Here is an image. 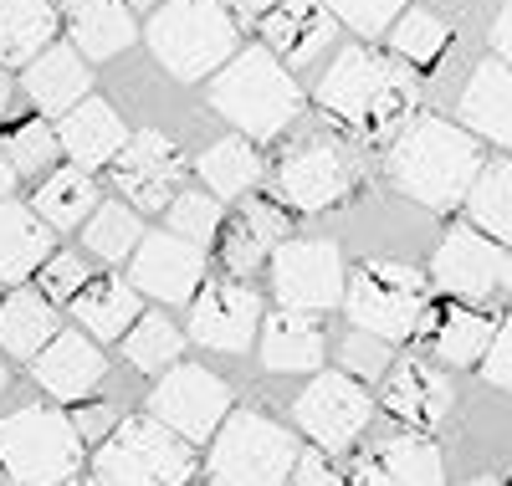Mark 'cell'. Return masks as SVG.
I'll list each match as a JSON object with an SVG mask.
<instances>
[{
    "instance_id": "37",
    "label": "cell",
    "mask_w": 512,
    "mask_h": 486,
    "mask_svg": "<svg viewBox=\"0 0 512 486\" xmlns=\"http://www.w3.org/2000/svg\"><path fill=\"white\" fill-rule=\"evenodd\" d=\"M446 41H451V26H446L441 16H431V11H420V6H410V11L395 21V31H390L395 57L410 62V67H431V62L446 52Z\"/></svg>"
},
{
    "instance_id": "7",
    "label": "cell",
    "mask_w": 512,
    "mask_h": 486,
    "mask_svg": "<svg viewBox=\"0 0 512 486\" xmlns=\"http://www.w3.org/2000/svg\"><path fill=\"white\" fill-rule=\"evenodd\" d=\"M210 486H287L297 471V440L262 410H236L210 446Z\"/></svg>"
},
{
    "instance_id": "21",
    "label": "cell",
    "mask_w": 512,
    "mask_h": 486,
    "mask_svg": "<svg viewBox=\"0 0 512 486\" xmlns=\"http://www.w3.org/2000/svg\"><path fill=\"white\" fill-rule=\"evenodd\" d=\"M354 486H446V471L436 446H425L420 435H390L359 456Z\"/></svg>"
},
{
    "instance_id": "23",
    "label": "cell",
    "mask_w": 512,
    "mask_h": 486,
    "mask_svg": "<svg viewBox=\"0 0 512 486\" xmlns=\"http://www.w3.org/2000/svg\"><path fill=\"white\" fill-rule=\"evenodd\" d=\"M108 364H103V353L88 333H57L47 343V353L41 359H31V379L57 394V400H82V394H93L103 384Z\"/></svg>"
},
{
    "instance_id": "34",
    "label": "cell",
    "mask_w": 512,
    "mask_h": 486,
    "mask_svg": "<svg viewBox=\"0 0 512 486\" xmlns=\"http://www.w3.org/2000/svg\"><path fill=\"white\" fill-rule=\"evenodd\" d=\"M466 215H472V226L487 231L492 241H512V164L507 159H492L472 195H466Z\"/></svg>"
},
{
    "instance_id": "22",
    "label": "cell",
    "mask_w": 512,
    "mask_h": 486,
    "mask_svg": "<svg viewBox=\"0 0 512 486\" xmlns=\"http://www.w3.org/2000/svg\"><path fill=\"white\" fill-rule=\"evenodd\" d=\"M57 139H62V154L77 164V169H98V164H113L123 149H128V128H123V118L103 103V98H82L72 113H62V123H57Z\"/></svg>"
},
{
    "instance_id": "32",
    "label": "cell",
    "mask_w": 512,
    "mask_h": 486,
    "mask_svg": "<svg viewBox=\"0 0 512 486\" xmlns=\"http://www.w3.org/2000/svg\"><path fill=\"white\" fill-rule=\"evenodd\" d=\"M134 36L139 31H134V6H128V0H93L88 11L72 16V41L88 62L118 57Z\"/></svg>"
},
{
    "instance_id": "49",
    "label": "cell",
    "mask_w": 512,
    "mask_h": 486,
    "mask_svg": "<svg viewBox=\"0 0 512 486\" xmlns=\"http://www.w3.org/2000/svg\"><path fill=\"white\" fill-rule=\"evenodd\" d=\"M6 113H11V77L0 72V118H6Z\"/></svg>"
},
{
    "instance_id": "9",
    "label": "cell",
    "mask_w": 512,
    "mask_h": 486,
    "mask_svg": "<svg viewBox=\"0 0 512 486\" xmlns=\"http://www.w3.org/2000/svg\"><path fill=\"white\" fill-rule=\"evenodd\" d=\"M359 185V159L344 139L333 134H297L282 149L277 164V190L292 210H328L344 205Z\"/></svg>"
},
{
    "instance_id": "41",
    "label": "cell",
    "mask_w": 512,
    "mask_h": 486,
    "mask_svg": "<svg viewBox=\"0 0 512 486\" xmlns=\"http://www.w3.org/2000/svg\"><path fill=\"white\" fill-rule=\"evenodd\" d=\"M338 359H344V374H354V379H384L390 374V343L374 333H349Z\"/></svg>"
},
{
    "instance_id": "30",
    "label": "cell",
    "mask_w": 512,
    "mask_h": 486,
    "mask_svg": "<svg viewBox=\"0 0 512 486\" xmlns=\"http://www.w3.org/2000/svg\"><path fill=\"white\" fill-rule=\"evenodd\" d=\"M52 338H57V313H52L47 297L11 292L0 302V348L6 353H16V359H41Z\"/></svg>"
},
{
    "instance_id": "26",
    "label": "cell",
    "mask_w": 512,
    "mask_h": 486,
    "mask_svg": "<svg viewBox=\"0 0 512 486\" xmlns=\"http://www.w3.org/2000/svg\"><path fill=\"white\" fill-rule=\"evenodd\" d=\"M57 41L52 0H0V67H31Z\"/></svg>"
},
{
    "instance_id": "17",
    "label": "cell",
    "mask_w": 512,
    "mask_h": 486,
    "mask_svg": "<svg viewBox=\"0 0 512 486\" xmlns=\"http://www.w3.org/2000/svg\"><path fill=\"white\" fill-rule=\"evenodd\" d=\"M287 231H292V220H287L282 205L246 200L236 210V220H226V231H221V267L231 277H251L267 256H277V246L292 241Z\"/></svg>"
},
{
    "instance_id": "40",
    "label": "cell",
    "mask_w": 512,
    "mask_h": 486,
    "mask_svg": "<svg viewBox=\"0 0 512 486\" xmlns=\"http://www.w3.org/2000/svg\"><path fill=\"white\" fill-rule=\"evenodd\" d=\"M328 11L349 31H359V36H384V31H395V21L410 6L405 0H328Z\"/></svg>"
},
{
    "instance_id": "25",
    "label": "cell",
    "mask_w": 512,
    "mask_h": 486,
    "mask_svg": "<svg viewBox=\"0 0 512 486\" xmlns=\"http://www.w3.org/2000/svg\"><path fill=\"white\" fill-rule=\"evenodd\" d=\"M323 333L313 323V313H292V307H282V313H272L262 323V364L272 374H308L323 364Z\"/></svg>"
},
{
    "instance_id": "3",
    "label": "cell",
    "mask_w": 512,
    "mask_h": 486,
    "mask_svg": "<svg viewBox=\"0 0 512 486\" xmlns=\"http://www.w3.org/2000/svg\"><path fill=\"white\" fill-rule=\"evenodd\" d=\"M210 108L231 118L241 139L262 144L303 118V93H297L287 62L272 47H246L210 77Z\"/></svg>"
},
{
    "instance_id": "16",
    "label": "cell",
    "mask_w": 512,
    "mask_h": 486,
    "mask_svg": "<svg viewBox=\"0 0 512 486\" xmlns=\"http://www.w3.org/2000/svg\"><path fill=\"white\" fill-rule=\"evenodd\" d=\"M502 272H507V256L477 226H451L431 256V277L456 297H487L502 282Z\"/></svg>"
},
{
    "instance_id": "55",
    "label": "cell",
    "mask_w": 512,
    "mask_h": 486,
    "mask_svg": "<svg viewBox=\"0 0 512 486\" xmlns=\"http://www.w3.org/2000/svg\"><path fill=\"white\" fill-rule=\"evenodd\" d=\"M0 389H6V364H0Z\"/></svg>"
},
{
    "instance_id": "14",
    "label": "cell",
    "mask_w": 512,
    "mask_h": 486,
    "mask_svg": "<svg viewBox=\"0 0 512 486\" xmlns=\"http://www.w3.org/2000/svg\"><path fill=\"white\" fill-rule=\"evenodd\" d=\"M128 282L149 297H159V302H195L200 282H205V251L195 241L175 236V231H154L134 251Z\"/></svg>"
},
{
    "instance_id": "5",
    "label": "cell",
    "mask_w": 512,
    "mask_h": 486,
    "mask_svg": "<svg viewBox=\"0 0 512 486\" xmlns=\"http://www.w3.org/2000/svg\"><path fill=\"white\" fill-rule=\"evenodd\" d=\"M93 466L103 486H190L200 461L180 430L154 415H128L98 446Z\"/></svg>"
},
{
    "instance_id": "1",
    "label": "cell",
    "mask_w": 512,
    "mask_h": 486,
    "mask_svg": "<svg viewBox=\"0 0 512 486\" xmlns=\"http://www.w3.org/2000/svg\"><path fill=\"white\" fill-rule=\"evenodd\" d=\"M318 103L354 139L379 144V139H400L410 128L420 87L410 77V62L369 52V47H344L318 82Z\"/></svg>"
},
{
    "instance_id": "13",
    "label": "cell",
    "mask_w": 512,
    "mask_h": 486,
    "mask_svg": "<svg viewBox=\"0 0 512 486\" xmlns=\"http://www.w3.org/2000/svg\"><path fill=\"white\" fill-rule=\"evenodd\" d=\"M180 180H185V159L164 134L144 128L128 139V149L113 159V185L123 200H134L139 210H169L180 200Z\"/></svg>"
},
{
    "instance_id": "31",
    "label": "cell",
    "mask_w": 512,
    "mask_h": 486,
    "mask_svg": "<svg viewBox=\"0 0 512 486\" xmlns=\"http://www.w3.org/2000/svg\"><path fill=\"white\" fill-rule=\"evenodd\" d=\"M36 215L47 220V226L67 231V226H82V220H93L98 210V185H93V174L88 169H52L47 180L36 185Z\"/></svg>"
},
{
    "instance_id": "51",
    "label": "cell",
    "mask_w": 512,
    "mask_h": 486,
    "mask_svg": "<svg viewBox=\"0 0 512 486\" xmlns=\"http://www.w3.org/2000/svg\"><path fill=\"white\" fill-rule=\"evenodd\" d=\"M461 486H497L492 476H472V481H461Z\"/></svg>"
},
{
    "instance_id": "38",
    "label": "cell",
    "mask_w": 512,
    "mask_h": 486,
    "mask_svg": "<svg viewBox=\"0 0 512 486\" xmlns=\"http://www.w3.org/2000/svg\"><path fill=\"white\" fill-rule=\"evenodd\" d=\"M0 149H6V159L16 164V174H41V169H47V164L57 159L62 139H57V128H47L41 118H31V123L6 128V139H0Z\"/></svg>"
},
{
    "instance_id": "36",
    "label": "cell",
    "mask_w": 512,
    "mask_h": 486,
    "mask_svg": "<svg viewBox=\"0 0 512 486\" xmlns=\"http://www.w3.org/2000/svg\"><path fill=\"white\" fill-rule=\"evenodd\" d=\"M82 241H88L93 256L103 261H123V256H134L144 246V226H139V210H128V205H98L93 220L82 226Z\"/></svg>"
},
{
    "instance_id": "54",
    "label": "cell",
    "mask_w": 512,
    "mask_h": 486,
    "mask_svg": "<svg viewBox=\"0 0 512 486\" xmlns=\"http://www.w3.org/2000/svg\"><path fill=\"white\" fill-rule=\"evenodd\" d=\"M67 486H103V481H67Z\"/></svg>"
},
{
    "instance_id": "33",
    "label": "cell",
    "mask_w": 512,
    "mask_h": 486,
    "mask_svg": "<svg viewBox=\"0 0 512 486\" xmlns=\"http://www.w3.org/2000/svg\"><path fill=\"white\" fill-rule=\"evenodd\" d=\"M195 169H200L205 190L221 195V200L246 195V190L262 185V159H256L251 139H221V144H210V149L195 159Z\"/></svg>"
},
{
    "instance_id": "35",
    "label": "cell",
    "mask_w": 512,
    "mask_h": 486,
    "mask_svg": "<svg viewBox=\"0 0 512 486\" xmlns=\"http://www.w3.org/2000/svg\"><path fill=\"white\" fill-rule=\"evenodd\" d=\"M180 348H185V338H180L175 323H164V313L139 318L134 328H128V338H123V353H128V364H134L139 374H169L180 364Z\"/></svg>"
},
{
    "instance_id": "27",
    "label": "cell",
    "mask_w": 512,
    "mask_h": 486,
    "mask_svg": "<svg viewBox=\"0 0 512 486\" xmlns=\"http://www.w3.org/2000/svg\"><path fill=\"white\" fill-rule=\"evenodd\" d=\"M52 261V231L47 220L26 205H0V282H26L36 267Z\"/></svg>"
},
{
    "instance_id": "52",
    "label": "cell",
    "mask_w": 512,
    "mask_h": 486,
    "mask_svg": "<svg viewBox=\"0 0 512 486\" xmlns=\"http://www.w3.org/2000/svg\"><path fill=\"white\" fill-rule=\"evenodd\" d=\"M502 282H507V292H512V256H507V272H502Z\"/></svg>"
},
{
    "instance_id": "12",
    "label": "cell",
    "mask_w": 512,
    "mask_h": 486,
    "mask_svg": "<svg viewBox=\"0 0 512 486\" xmlns=\"http://www.w3.org/2000/svg\"><path fill=\"white\" fill-rule=\"evenodd\" d=\"M292 420L318 440V451H344L369 425V389L354 374H318L297 394Z\"/></svg>"
},
{
    "instance_id": "24",
    "label": "cell",
    "mask_w": 512,
    "mask_h": 486,
    "mask_svg": "<svg viewBox=\"0 0 512 486\" xmlns=\"http://www.w3.org/2000/svg\"><path fill=\"white\" fill-rule=\"evenodd\" d=\"M461 118H466V128H477L482 139L512 149V67L502 57H492L472 72V82H466V93H461Z\"/></svg>"
},
{
    "instance_id": "43",
    "label": "cell",
    "mask_w": 512,
    "mask_h": 486,
    "mask_svg": "<svg viewBox=\"0 0 512 486\" xmlns=\"http://www.w3.org/2000/svg\"><path fill=\"white\" fill-rule=\"evenodd\" d=\"M482 379L512 394V318H502V328H497V343L482 359Z\"/></svg>"
},
{
    "instance_id": "28",
    "label": "cell",
    "mask_w": 512,
    "mask_h": 486,
    "mask_svg": "<svg viewBox=\"0 0 512 486\" xmlns=\"http://www.w3.org/2000/svg\"><path fill=\"white\" fill-rule=\"evenodd\" d=\"M88 67H82V57L72 47H52L41 52L31 67H26V93L41 113H72L82 98H88Z\"/></svg>"
},
{
    "instance_id": "44",
    "label": "cell",
    "mask_w": 512,
    "mask_h": 486,
    "mask_svg": "<svg viewBox=\"0 0 512 486\" xmlns=\"http://www.w3.org/2000/svg\"><path fill=\"white\" fill-rule=\"evenodd\" d=\"M292 481H297V486H354V481H344V476L333 471L328 451H308V456H297Z\"/></svg>"
},
{
    "instance_id": "53",
    "label": "cell",
    "mask_w": 512,
    "mask_h": 486,
    "mask_svg": "<svg viewBox=\"0 0 512 486\" xmlns=\"http://www.w3.org/2000/svg\"><path fill=\"white\" fill-rule=\"evenodd\" d=\"M128 6H154L159 11V0H128Z\"/></svg>"
},
{
    "instance_id": "47",
    "label": "cell",
    "mask_w": 512,
    "mask_h": 486,
    "mask_svg": "<svg viewBox=\"0 0 512 486\" xmlns=\"http://www.w3.org/2000/svg\"><path fill=\"white\" fill-rule=\"evenodd\" d=\"M16 180H21V174H16V164L6 159V149H0V205H6V200H11V190H16Z\"/></svg>"
},
{
    "instance_id": "39",
    "label": "cell",
    "mask_w": 512,
    "mask_h": 486,
    "mask_svg": "<svg viewBox=\"0 0 512 486\" xmlns=\"http://www.w3.org/2000/svg\"><path fill=\"white\" fill-rule=\"evenodd\" d=\"M169 231L185 236V241H216L226 231V220H221V200H210L205 190H180V200L169 205Z\"/></svg>"
},
{
    "instance_id": "8",
    "label": "cell",
    "mask_w": 512,
    "mask_h": 486,
    "mask_svg": "<svg viewBox=\"0 0 512 486\" xmlns=\"http://www.w3.org/2000/svg\"><path fill=\"white\" fill-rule=\"evenodd\" d=\"M344 307L349 323H359V333H374L384 343L410 338L425 313V277L405 261H364L349 277Z\"/></svg>"
},
{
    "instance_id": "6",
    "label": "cell",
    "mask_w": 512,
    "mask_h": 486,
    "mask_svg": "<svg viewBox=\"0 0 512 486\" xmlns=\"http://www.w3.org/2000/svg\"><path fill=\"white\" fill-rule=\"evenodd\" d=\"M77 425L52 405H26L0 420V471L11 486H67L82 466Z\"/></svg>"
},
{
    "instance_id": "46",
    "label": "cell",
    "mask_w": 512,
    "mask_h": 486,
    "mask_svg": "<svg viewBox=\"0 0 512 486\" xmlns=\"http://www.w3.org/2000/svg\"><path fill=\"white\" fill-rule=\"evenodd\" d=\"M492 52L512 67V0H507V6H502V16L492 21Z\"/></svg>"
},
{
    "instance_id": "45",
    "label": "cell",
    "mask_w": 512,
    "mask_h": 486,
    "mask_svg": "<svg viewBox=\"0 0 512 486\" xmlns=\"http://www.w3.org/2000/svg\"><path fill=\"white\" fill-rule=\"evenodd\" d=\"M72 425H77V435H82V440H98V435L108 440V435H113V425H108V410H103V405H82V410L72 415Z\"/></svg>"
},
{
    "instance_id": "19",
    "label": "cell",
    "mask_w": 512,
    "mask_h": 486,
    "mask_svg": "<svg viewBox=\"0 0 512 486\" xmlns=\"http://www.w3.org/2000/svg\"><path fill=\"white\" fill-rule=\"evenodd\" d=\"M497 328L502 323H492L487 313H477V307L446 302V307H425L415 338L431 348L441 364H477L482 369V359H487L492 343H497Z\"/></svg>"
},
{
    "instance_id": "2",
    "label": "cell",
    "mask_w": 512,
    "mask_h": 486,
    "mask_svg": "<svg viewBox=\"0 0 512 486\" xmlns=\"http://www.w3.org/2000/svg\"><path fill=\"white\" fill-rule=\"evenodd\" d=\"M482 149L466 128L446 118H415L405 134L390 144V180L400 195L420 200L425 210H451L466 205L477 174H482Z\"/></svg>"
},
{
    "instance_id": "29",
    "label": "cell",
    "mask_w": 512,
    "mask_h": 486,
    "mask_svg": "<svg viewBox=\"0 0 512 486\" xmlns=\"http://www.w3.org/2000/svg\"><path fill=\"white\" fill-rule=\"evenodd\" d=\"M72 318L88 338H128V328L139 323V287H128L123 277H93L72 302Z\"/></svg>"
},
{
    "instance_id": "20",
    "label": "cell",
    "mask_w": 512,
    "mask_h": 486,
    "mask_svg": "<svg viewBox=\"0 0 512 486\" xmlns=\"http://www.w3.org/2000/svg\"><path fill=\"white\" fill-rule=\"evenodd\" d=\"M338 31V16L328 11V0H282L277 11L262 16V36L267 47L287 62V67H308L328 52V41Z\"/></svg>"
},
{
    "instance_id": "15",
    "label": "cell",
    "mask_w": 512,
    "mask_h": 486,
    "mask_svg": "<svg viewBox=\"0 0 512 486\" xmlns=\"http://www.w3.org/2000/svg\"><path fill=\"white\" fill-rule=\"evenodd\" d=\"M262 323H267L262 297L246 282H205L195 297V313H190V338L205 348H221V353H241Z\"/></svg>"
},
{
    "instance_id": "50",
    "label": "cell",
    "mask_w": 512,
    "mask_h": 486,
    "mask_svg": "<svg viewBox=\"0 0 512 486\" xmlns=\"http://www.w3.org/2000/svg\"><path fill=\"white\" fill-rule=\"evenodd\" d=\"M62 6H67V11L77 16V11H88V6H93V0H62Z\"/></svg>"
},
{
    "instance_id": "4",
    "label": "cell",
    "mask_w": 512,
    "mask_h": 486,
    "mask_svg": "<svg viewBox=\"0 0 512 486\" xmlns=\"http://www.w3.org/2000/svg\"><path fill=\"white\" fill-rule=\"evenodd\" d=\"M144 36L154 62L180 82L216 77L241 52V26L226 0H164Z\"/></svg>"
},
{
    "instance_id": "11",
    "label": "cell",
    "mask_w": 512,
    "mask_h": 486,
    "mask_svg": "<svg viewBox=\"0 0 512 486\" xmlns=\"http://www.w3.org/2000/svg\"><path fill=\"white\" fill-rule=\"evenodd\" d=\"M149 415L180 430L185 440H205L231 420V389L200 364H175L149 394Z\"/></svg>"
},
{
    "instance_id": "18",
    "label": "cell",
    "mask_w": 512,
    "mask_h": 486,
    "mask_svg": "<svg viewBox=\"0 0 512 486\" xmlns=\"http://www.w3.org/2000/svg\"><path fill=\"white\" fill-rule=\"evenodd\" d=\"M379 405L390 410L400 425H410V430H436L451 415V379L436 364L405 359V364H395L390 374H384Z\"/></svg>"
},
{
    "instance_id": "48",
    "label": "cell",
    "mask_w": 512,
    "mask_h": 486,
    "mask_svg": "<svg viewBox=\"0 0 512 486\" xmlns=\"http://www.w3.org/2000/svg\"><path fill=\"white\" fill-rule=\"evenodd\" d=\"M231 6L241 11V16H267V11H277L282 0H231Z\"/></svg>"
},
{
    "instance_id": "10",
    "label": "cell",
    "mask_w": 512,
    "mask_h": 486,
    "mask_svg": "<svg viewBox=\"0 0 512 486\" xmlns=\"http://www.w3.org/2000/svg\"><path fill=\"white\" fill-rule=\"evenodd\" d=\"M272 267V292L292 313H328L333 302H344L349 277H344V256L333 241H287L277 246Z\"/></svg>"
},
{
    "instance_id": "42",
    "label": "cell",
    "mask_w": 512,
    "mask_h": 486,
    "mask_svg": "<svg viewBox=\"0 0 512 486\" xmlns=\"http://www.w3.org/2000/svg\"><path fill=\"white\" fill-rule=\"evenodd\" d=\"M88 282H93V272L82 267V256H52L41 267V297L47 302H77Z\"/></svg>"
}]
</instances>
